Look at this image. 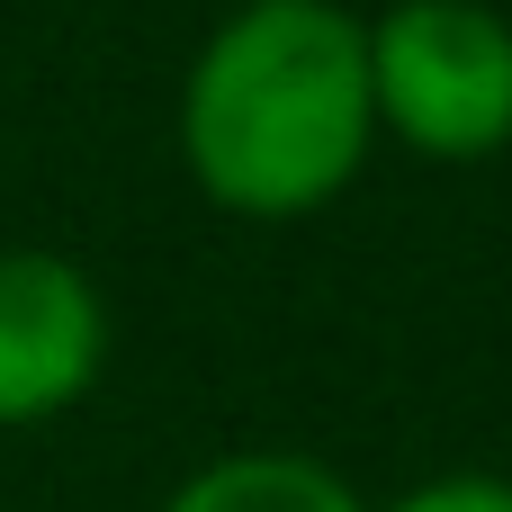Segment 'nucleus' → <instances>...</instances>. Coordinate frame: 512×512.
Segmentation results:
<instances>
[{"label":"nucleus","instance_id":"obj_3","mask_svg":"<svg viewBox=\"0 0 512 512\" xmlns=\"http://www.w3.org/2000/svg\"><path fill=\"white\" fill-rule=\"evenodd\" d=\"M108 369V297L72 252H0V432L72 414Z\"/></svg>","mask_w":512,"mask_h":512},{"label":"nucleus","instance_id":"obj_2","mask_svg":"<svg viewBox=\"0 0 512 512\" xmlns=\"http://www.w3.org/2000/svg\"><path fill=\"white\" fill-rule=\"evenodd\" d=\"M378 144L414 162H495L512 153V9L504 0H396L360 18Z\"/></svg>","mask_w":512,"mask_h":512},{"label":"nucleus","instance_id":"obj_1","mask_svg":"<svg viewBox=\"0 0 512 512\" xmlns=\"http://www.w3.org/2000/svg\"><path fill=\"white\" fill-rule=\"evenodd\" d=\"M171 144L189 189L243 225L324 216L378 153L360 18L342 0H243L189 54Z\"/></svg>","mask_w":512,"mask_h":512},{"label":"nucleus","instance_id":"obj_6","mask_svg":"<svg viewBox=\"0 0 512 512\" xmlns=\"http://www.w3.org/2000/svg\"><path fill=\"white\" fill-rule=\"evenodd\" d=\"M504 9H512V0H504Z\"/></svg>","mask_w":512,"mask_h":512},{"label":"nucleus","instance_id":"obj_5","mask_svg":"<svg viewBox=\"0 0 512 512\" xmlns=\"http://www.w3.org/2000/svg\"><path fill=\"white\" fill-rule=\"evenodd\" d=\"M378 512H512V477H495V468H441V477L405 486Z\"/></svg>","mask_w":512,"mask_h":512},{"label":"nucleus","instance_id":"obj_4","mask_svg":"<svg viewBox=\"0 0 512 512\" xmlns=\"http://www.w3.org/2000/svg\"><path fill=\"white\" fill-rule=\"evenodd\" d=\"M162 512H378V504L315 450H225V459L189 468L162 495Z\"/></svg>","mask_w":512,"mask_h":512}]
</instances>
